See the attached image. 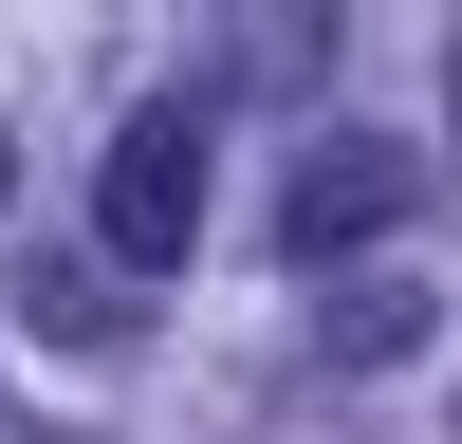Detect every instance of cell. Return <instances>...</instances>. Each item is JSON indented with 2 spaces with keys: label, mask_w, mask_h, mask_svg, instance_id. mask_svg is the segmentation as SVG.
Segmentation results:
<instances>
[{
  "label": "cell",
  "mask_w": 462,
  "mask_h": 444,
  "mask_svg": "<svg viewBox=\"0 0 462 444\" xmlns=\"http://www.w3.org/2000/svg\"><path fill=\"white\" fill-rule=\"evenodd\" d=\"M93 241L130 259V278H167L185 241H204V111H130L93 167Z\"/></svg>",
  "instance_id": "obj_1"
},
{
  "label": "cell",
  "mask_w": 462,
  "mask_h": 444,
  "mask_svg": "<svg viewBox=\"0 0 462 444\" xmlns=\"http://www.w3.org/2000/svg\"><path fill=\"white\" fill-rule=\"evenodd\" d=\"M407 204H426V167H407L389 130H333L315 167L278 185V259H352V241H389Z\"/></svg>",
  "instance_id": "obj_2"
},
{
  "label": "cell",
  "mask_w": 462,
  "mask_h": 444,
  "mask_svg": "<svg viewBox=\"0 0 462 444\" xmlns=\"http://www.w3.org/2000/svg\"><path fill=\"white\" fill-rule=\"evenodd\" d=\"M444 93H462V74H444Z\"/></svg>",
  "instance_id": "obj_3"
}]
</instances>
